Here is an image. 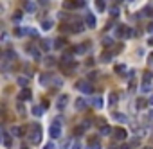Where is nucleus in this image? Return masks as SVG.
<instances>
[{
  "mask_svg": "<svg viewBox=\"0 0 153 149\" xmlns=\"http://www.w3.org/2000/svg\"><path fill=\"white\" fill-rule=\"evenodd\" d=\"M29 140L33 144H40L41 142V127H40V124H31V127H29Z\"/></svg>",
  "mask_w": 153,
  "mask_h": 149,
  "instance_id": "1",
  "label": "nucleus"
},
{
  "mask_svg": "<svg viewBox=\"0 0 153 149\" xmlns=\"http://www.w3.org/2000/svg\"><path fill=\"white\" fill-rule=\"evenodd\" d=\"M67 104H69V95H59L58 97V101H56V108L59 110V112H63L65 108H67Z\"/></svg>",
  "mask_w": 153,
  "mask_h": 149,
  "instance_id": "2",
  "label": "nucleus"
},
{
  "mask_svg": "<svg viewBox=\"0 0 153 149\" xmlns=\"http://www.w3.org/2000/svg\"><path fill=\"white\" fill-rule=\"evenodd\" d=\"M78 88H79L83 94H92V90H94L92 84H90L88 81H79V83H78Z\"/></svg>",
  "mask_w": 153,
  "mask_h": 149,
  "instance_id": "3",
  "label": "nucleus"
},
{
  "mask_svg": "<svg viewBox=\"0 0 153 149\" xmlns=\"http://www.w3.org/2000/svg\"><path fill=\"white\" fill-rule=\"evenodd\" d=\"M49 133H51V137H52V138H59V137H61V127H59V124H58V122H54V124L51 126Z\"/></svg>",
  "mask_w": 153,
  "mask_h": 149,
  "instance_id": "4",
  "label": "nucleus"
},
{
  "mask_svg": "<svg viewBox=\"0 0 153 149\" xmlns=\"http://www.w3.org/2000/svg\"><path fill=\"white\" fill-rule=\"evenodd\" d=\"M126 137H128V133L123 130V127H117V130L114 131V138H115V140H124Z\"/></svg>",
  "mask_w": 153,
  "mask_h": 149,
  "instance_id": "5",
  "label": "nucleus"
},
{
  "mask_svg": "<svg viewBox=\"0 0 153 149\" xmlns=\"http://www.w3.org/2000/svg\"><path fill=\"white\" fill-rule=\"evenodd\" d=\"M85 24L88 25L90 29H94V27H96V18H94V14H92V13H86V16H85Z\"/></svg>",
  "mask_w": 153,
  "mask_h": 149,
  "instance_id": "6",
  "label": "nucleus"
},
{
  "mask_svg": "<svg viewBox=\"0 0 153 149\" xmlns=\"http://www.w3.org/2000/svg\"><path fill=\"white\" fill-rule=\"evenodd\" d=\"M18 99L20 101H29L31 99V90L29 88H22L20 94H18Z\"/></svg>",
  "mask_w": 153,
  "mask_h": 149,
  "instance_id": "7",
  "label": "nucleus"
},
{
  "mask_svg": "<svg viewBox=\"0 0 153 149\" xmlns=\"http://www.w3.org/2000/svg\"><path fill=\"white\" fill-rule=\"evenodd\" d=\"M74 106H76V110H78V112H83V110L86 108V99H83V97H79V99H76V102H74Z\"/></svg>",
  "mask_w": 153,
  "mask_h": 149,
  "instance_id": "8",
  "label": "nucleus"
},
{
  "mask_svg": "<svg viewBox=\"0 0 153 149\" xmlns=\"http://www.w3.org/2000/svg\"><path fill=\"white\" fill-rule=\"evenodd\" d=\"M24 9L27 13H36V4L33 2V0H25V2H24Z\"/></svg>",
  "mask_w": 153,
  "mask_h": 149,
  "instance_id": "9",
  "label": "nucleus"
},
{
  "mask_svg": "<svg viewBox=\"0 0 153 149\" xmlns=\"http://www.w3.org/2000/svg\"><path fill=\"white\" fill-rule=\"evenodd\" d=\"M51 79H52V77H51L49 74H41V76H40V84H41V86H47Z\"/></svg>",
  "mask_w": 153,
  "mask_h": 149,
  "instance_id": "10",
  "label": "nucleus"
},
{
  "mask_svg": "<svg viewBox=\"0 0 153 149\" xmlns=\"http://www.w3.org/2000/svg\"><path fill=\"white\" fill-rule=\"evenodd\" d=\"M11 135L13 137H22V135H24V130H22L20 126H13L11 127Z\"/></svg>",
  "mask_w": 153,
  "mask_h": 149,
  "instance_id": "11",
  "label": "nucleus"
},
{
  "mask_svg": "<svg viewBox=\"0 0 153 149\" xmlns=\"http://www.w3.org/2000/svg\"><path fill=\"white\" fill-rule=\"evenodd\" d=\"M43 112H45V108H43V106H34V108H33V115H34V117H41Z\"/></svg>",
  "mask_w": 153,
  "mask_h": 149,
  "instance_id": "12",
  "label": "nucleus"
},
{
  "mask_svg": "<svg viewBox=\"0 0 153 149\" xmlns=\"http://www.w3.org/2000/svg\"><path fill=\"white\" fill-rule=\"evenodd\" d=\"M2 138H4V145H6V147H11V137L7 135L6 130H2Z\"/></svg>",
  "mask_w": 153,
  "mask_h": 149,
  "instance_id": "13",
  "label": "nucleus"
},
{
  "mask_svg": "<svg viewBox=\"0 0 153 149\" xmlns=\"http://www.w3.org/2000/svg\"><path fill=\"white\" fill-rule=\"evenodd\" d=\"M2 58H6L7 61H15V59H16V52H15V50H7Z\"/></svg>",
  "mask_w": 153,
  "mask_h": 149,
  "instance_id": "14",
  "label": "nucleus"
},
{
  "mask_svg": "<svg viewBox=\"0 0 153 149\" xmlns=\"http://www.w3.org/2000/svg\"><path fill=\"white\" fill-rule=\"evenodd\" d=\"M92 104H94V108H103V99L101 97H92Z\"/></svg>",
  "mask_w": 153,
  "mask_h": 149,
  "instance_id": "15",
  "label": "nucleus"
},
{
  "mask_svg": "<svg viewBox=\"0 0 153 149\" xmlns=\"http://www.w3.org/2000/svg\"><path fill=\"white\" fill-rule=\"evenodd\" d=\"M41 29H43V31L52 29V20H43V22H41Z\"/></svg>",
  "mask_w": 153,
  "mask_h": 149,
  "instance_id": "16",
  "label": "nucleus"
},
{
  "mask_svg": "<svg viewBox=\"0 0 153 149\" xmlns=\"http://www.w3.org/2000/svg\"><path fill=\"white\" fill-rule=\"evenodd\" d=\"M18 84H20L22 88H27V84H29V79H27V77H24V76H20V77H18Z\"/></svg>",
  "mask_w": 153,
  "mask_h": 149,
  "instance_id": "17",
  "label": "nucleus"
},
{
  "mask_svg": "<svg viewBox=\"0 0 153 149\" xmlns=\"http://www.w3.org/2000/svg\"><path fill=\"white\" fill-rule=\"evenodd\" d=\"M63 7H65V9H74V7H78V2H72V0H65Z\"/></svg>",
  "mask_w": 153,
  "mask_h": 149,
  "instance_id": "18",
  "label": "nucleus"
},
{
  "mask_svg": "<svg viewBox=\"0 0 153 149\" xmlns=\"http://www.w3.org/2000/svg\"><path fill=\"white\" fill-rule=\"evenodd\" d=\"M27 50H29V52H31V56H33V58H34V59H40V50H38V49H36V47H29V49H27Z\"/></svg>",
  "mask_w": 153,
  "mask_h": 149,
  "instance_id": "19",
  "label": "nucleus"
},
{
  "mask_svg": "<svg viewBox=\"0 0 153 149\" xmlns=\"http://www.w3.org/2000/svg\"><path fill=\"white\" fill-rule=\"evenodd\" d=\"M151 79H153L151 72H144V76H142V83H146V84H151Z\"/></svg>",
  "mask_w": 153,
  "mask_h": 149,
  "instance_id": "20",
  "label": "nucleus"
},
{
  "mask_svg": "<svg viewBox=\"0 0 153 149\" xmlns=\"http://www.w3.org/2000/svg\"><path fill=\"white\" fill-rule=\"evenodd\" d=\"M99 133H101L103 137H106V135H110V133H112V127H110V126H103L101 130H99Z\"/></svg>",
  "mask_w": 153,
  "mask_h": 149,
  "instance_id": "21",
  "label": "nucleus"
},
{
  "mask_svg": "<svg viewBox=\"0 0 153 149\" xmlns=\"http://www.w3.org/2000/svg\"><path fill=\"white\" fill-rule=\"evenodd\" d=\"M54 47H56V49H63V47H65V40H63V38H58V40L54 41Z\"/></svg>",
  "mask_w": 153,
  "mask_h": 149,
  "instance_id": "22",
  "label": "nucleus"
},
{
  "mask_svg": "<svg viewBox=\"0 0 153 149\" xmlns=\"http://www.w3.org/2000/svg\"><path fill=\"white\" fill-rule=\"evenodd\" d=\"M112 117L115 119V120H119V122H126L128 119L124 117V115H121V113H112Z\"/></svg>",
  "mask_w": 153,
  "mask_h": 149,
  "instance_id": "23",
  "label": "nucleus"
},
{
  "mask_svg": "<svg viewBox=\"0 0 153 149\" xmlns=\"http://www.w3.org/2000/svg\"><path fill=\"white\" fill-rule=\"evenodd\" d=\"M144 16H148V18H153V7H151V6L144 7Z\"/></svg>",
  "mask_w": 153,
  "mask_h": 149,
  "instance_id": "24",
  "label": "nucleus"
},
{
  "mask_svg": "<svg viewBox=\"0 0 153 149\" xmlns=\"http://www.w3.org/2000/svg\"><path fill=\"white\" fill-rule=\"evenodd\" d=\"M96 7H97L99 11H104V7H106V6H104V0H96Z\"/></svg>",
  "mask_w": 153,
  "mask_h": 149,
  "instance_id": "25",
  "label": "nucleus"
},
{
  "mask_svg": "<svg viewBox=\"0 0 153 149\" xmlns=\"http://www.w3.org/2000/svg\"><path fill=\"white\" fill-rule=\"evenodd\" d=\"M70 149H83V145H81L79 140H74V142L70 144Z\"/></svg>",
  "mask_w": 153,
  "mask_h": 149,
  "instance_id": "26",
  "label": "nucleus"
},
{
  "mask_svg": "<svg viewBox=\"0 0 153 149\" xmlns=\"http://www.w3.org/2000/svg\"><path fill=\"white\" fill-rule=\"evenodd\" d=\"M112 43H114L112 38H103V45H104V47H110Z\"/></svg>",
  "mask_w": 153,
  "mask_h": 149,
  "instance_id": "27",
  "label": "nucleus"
},
{
  "mask_svg": "<svg viewBox=\"0 0 153 149\" xmlns=\"http://www.w3.org/2000/svg\"><path fill=\"white\" fill-rule=\"evenodd\" d=\"M110 59H112V56H110V54H108V52H104V54L101 56V61H103V63H108V61H110Z\"/></svg>",
  "mask_w": 153,
  "mask_h": 149,
  "instance_id": "28",
  "label": "nucleus"
},
{
  "mask_svg": "<svg viewBox=\"0 0 153 149\" xmlns=\"http://www.w3.org/2000/svg\"><path fill=\"white\" fill-rule=\"evenodd\" d=\"M144 104H146V101L141 97V99H137V110H142L144 108Z\"/></svg>",
  "mask_w": 153,
  "mask_h": 149,
  "instance_id": "29",
  "label": "nucleus"
},
{
  "mask_svg": "<svg viewBox=\"0 0 153 149\" xmlns=\"http://www.w3.org/2000/svg\"><path fill=\"white\" fill-rule=\"evenodd\" d=\"M61 61H63V63H69V61H72V54H65V56L61 58Z\"/></svg>",
  "mask_w": 153,
  "mask_h": 149,
  "instance_id": "30",
  "label": "nucleus"
},
{
  "mask_svg": "<svg viewBox=\"0 0 153 149\" xmlns=\"http://www.w3.org/2000/svg\"><path fill=\"white\" fill-rule=\"evenodd\" d=\"M124 68H126L124 65H117V67H115V72H117V74H124Z\"/></svg>",
  "mask_w": 153,
  "mask_h": 149,
  "instance_id": "31",
  "label": "nucleus"
},
{
  "mask_svg": "<svg viewBox=\"0 0 153 149\" xmlns=\"http://www.w3.org/2000/svg\"><path fill=\"white\" fill-rule=\"evenodd\" d=\"M52 83H54V86H58V88L63 86V81H61V79H54V77H52Z\"/></svg>",
  "mask_w": 153,
  "mask_h": 149,
  "instance_id": "32",
  "label": "nucleus"
},
{
  "mask_svg": "<svg viewBox=\"0 0 153 149\" xmlns=\"http://www.w3.org/2000/svg\"><path fill=\"white\" fill-rule=\"evenodd\" d=\"M141 90H142V92H149V90H151V84H146V83H142Z\"/></svg>",
  "mask_w": 153,
  "mask_h": 149,
  "instance_id": "33",
  "label": "nucleus"
},
{
  "mask_svg": "<svg viewBox=\"0 0 153 149\" xmlns=\"http://www.w3.org/2000/svg\"><path fill=\"white\" fill-rule=\"evenodd\" d=\"M132 34H133V31L130 29V27H126V31H124V36H123V38H130Z\"/></svg>",
  "mask_w": 153,
  "mask_h": 149,
  "instance_id": "34",
  "label": "nucleus"
},
{
  "mask_svg": "<svg viewBox=\"0 0 153 149\" xmlns=\"http://www.w3.org/2000/svg\"><path fill=\"white\" fill-rule=\"evenodd\" d=\"M117 102V94H110V104H115Z\"/></svg>",
  "mask_w": 153,
  "mask_h": 149,
  "instance_id": "35",
  "label": "nucleus"
},
{
  "mask_svg": "<svg viewBox=\"0 0 153 149\" xmlns=\"http://www.w3.org/2000/svg\"><path fill=\"white\" fill-rule=\"evenodd\" d=\"M41 47H43V49H45V50H47V49L51 47V43H49V41H47V40H43V41H41Z\"/></svg>",
  "mask_w": 153,
  "mask_h": 149,
  "instance_id": "36",
  "label": "nucleus"
},
{
  "mask_svg": "<svg viewBox=\"0 0 153 149\" xmlns=\"http://www.w3.org/2000/svg\"><path fill=\"white\" fill-rule=\"evenodd\" d=\"M16 108H18V113H20V115H24V113H25V110H24V106H22L20 102H18V106H16Z\"/></svg>",
  "mask_w": 153,
  "mask_h": 149,
  "instance_id": "37",
  "label": "nucleus"
},
{
  "mask_svg": "<svg viewBox=\"0 0 153 149\" xmlns=\"http://www.w3.org/2000/svg\"><path fill=\"white\" fill-rule=\"evenodd\" d=\"M110 14H112V16H117V14H119V9H117V7H112V9H110Z\"/></svg>",
  "mask_w": 153,
  "mask_h": 149,
  "instance_id": "38",
  "label": "nucleus"
},
{
  "mask_svg": "<svg viewBox=\"0 0 153 149\" xmlns=\"http://www.w3.org/2000/svg\"><path fill=\"white\" fill-rule=\"evenodd\" d=\"M85 49H86L85 45H79V47H76L74 50H76V52H85Z\"/></svg>",
  "mask_w": 153,
  "mask_h": 149,
  "instance_id": "39",
  "label": "nucleus"
},
{
  "mask_svg": "<svg viewBox=\"0 0 153 149\" xmlns=\"http://www.w3.org/2000/svg\"><path fill=\"white\" fill-rule=\"evenodd\" d=\"M43 149H56V147H54V144H47V145L43 147Z\"/></svg>",
  "mask_w": 153,
  "mask_h": 149,
  "instance_id": "40",
  "label": "nucleus"
},
{
  "mask_svg": "<svg viewBox=\"0 0 153 149\" xmlns=\"http://www.w3.org/2000/svg\"><path fill=\"white\" fill-rule=\"evenodd\" d=\"M20 18H22V14H15V16H13V20H15V22H18Z\"/></svg>",
  "mask_w": 153,
  "mask_h": 149,
  "instance_id": "41",
  "label": "nucleus"
},
{
  "mask_svg": "<svg viewBox=\"0 0 153 149\" xmlns=\"http://www.w3.org/2000/svg\"><path fill=\"white\" fill-rule=\"evenodd\" d=\"M148 31H149V32L153 34V24H149V25H148Z\"/></svg>",
  "mask_w": 153,
  "mask_h": 149,
  "instance_id": "42",
  "label": "nucleus"
},
{
  "mask_svg": "<svg viewBox=\"0 0 153 149\" xmlns=\"http://www.w3.org/2000/svg\"><path fill=\"white\" fill-rule=\"evenodd\" d=\"M119 149H132V147H130V145H126V144H124V145H121Z\"/></svg>",
  "mask_w": 153,
  "mask_h": 149,
  "instance_id": "43",
  "label": "nucleus"
},
{
  "mask_svg": "<svg viewBox=\"0 0 153 149\" xmlns=\"http://www.w3.org/2000/svg\"><path fill=\"white\" fill-rule=\"evenodd\" d=\"M38 2H40V4H47V2H49V0H38Z\"/></svg>",
  "mask_w": 153,
  "mask_h": 149,
  "instance_id": "44",
  "label": "nucleus"
},
{
  "mask_svg": "<svg viewBox=\"0 0 153 149\" xmlns=\"http://www.w3.org/2000/svg\"><path fill=\"white\" fill-rule=\"evenodd\" d=\"M149 45H153V38H151V40H149Z\"/></svg>",
  "mask_w": 153,
  "mask_h": 149,
  "instance_id": "45",
  "label": "nucleus"
},
{
  "mask_svg": "<svg viewBox=\"0 0 153 149\" xmlns=\"http://www.w3.org/2000/svg\"><path fill=\"white\" fill-rule=\"evenodd\" d=\"M110 149H119V147H114V145H110Z\"/></svg>",
  "mask_w": 153,
  "mask_h": 149,
  "instance_id": "46",
  "label": "nucleus"
},
{
  "mask_svg": "<svg viewBox=\"0 0 153 149\" xmlns=\"http://www.w3.org/2000/svg\"><path fill=\"white\" fill-rule=\"evenodd\" d=\"M149 102H151V104H153V97H151V99H149Z\"/></svg>",
  "mask_w": 153,
  "mask_h": 149,
  "instance_id": "47",
  "label": "nucleus"
},
{
  "mask_svg": "<svg viewBox=\"0 0 153 149\" xmlns=\"http://www.w3.org/2000/svg\"><path fill=\"white\" fill-rule=\"evenodd\" d=\"M22 149H27V147H25V145H24V147H22Z\"/></svg>",
  "mask_w": 153,
  "mask_h": 149,
  "instance_id": "48",
  "label": "nucleus"
},
{
  "mask_svg": "<svg viewBox=\"0 0 153 149\" xmlns=\"http://www.w3.org/2000/svg\"><path fill=\"white\" fill-rule=\"evenodd\" d=\"M144 149H151V147H144Z\"/></svg>",
  "mask_w": 153,
  "mask_h": 149,
  "instance_id": "49",
  "label": "nucleus"
},
{
  "mask_svg": "<svg viewBox=\"0 0 153 149\" xmlns=\"http://www.w3.org/2000/svg\"><path fill=\"white\" fill-rule=\"evenodd\" d=\"M151 115H153V113H151Z\"/></svg>",
  "mask_w": 153,
  "mask_h": 149,
  "instance_id": "50",
  "label": "nucleus"
}]
</instances>
